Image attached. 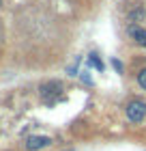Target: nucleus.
Wrapping results in <instances>:
<instances>
[{
    "mask_svg": "<svg viewBox=\"0 0 146 151\" xmlns=\"http://www.w3.org/2000/svg\"><path fill=\"white\" fill-rule=\"evenodd\" d=\"M127 116H129V121H133V123L144 121V116H146V104L140 101V99L129 101V104H127Z\"/></svg>",
    "mask_w": 146,
    "mask_h": 151,
    "instance_id": "f257e3e1",
    "label": "nucleus"
},
{
    "mask_svg": "<svg viewBox=\"0 0 146 151\" xmlns=\"http://www.w3.org/2000/svg\"><path fill=\"white\" fill-rule=\"evenodd\" d=\"M39 91H41V97L47 101V99H52L56 93L62 91V84H60V82H45V84H41Z\"/></svg>",
    "mask_w": 146,
    "mask_h": 151,
    "instance_id": "f03ea898",
    "label": "nucleus"
},
{
    "mask_svg": "<svg viewBox=\"0 0 146 151\" xmlns=\"http://www.w3.org/2000/svg\"><path fill=\"white\" fill-rule=\"evenodd\" d=\"M50 145H52L50 136H30L28 142H26V147L30 151H37V149H43V147H50Z\"/></svg>",
    "mask_w": 146,
    "mask_h": 151,
    "instance_id": "7ed1b4c3",
    "label": "nucleus"
},
{
    "mask_svg": "<svg viewBox=\"0 0 146 151\" xmlns=\"http://www.w3.org/2000/svg\"><path fill=\"white\" fill-rule=\"evenodd\" d=\"M129 35H131V39H133L135 43H140V45L146 47V30H144V28H140V26H131V28H129Z\"/></svg>",
    "mask_w": 146,
    "mask_h": 151,
    "instance_id": "20e7f679",
    "label": "nucleus"
},
{
    "mask_svg": "<svg viewBox=\"0 0 146 151\" xmlns=\"http://www.w3.org/2000/svg\"><path fill=\"white\" fill-rule=\"evenodd\" d=\"M88 65H93L95 69H99V71H103V63H101V60H99V58L95 56V54H90V58H88Z\"/></svg>",
    "mask_w": 146,
    "mask_h": 151,
    "instance_id": "39448f33",
    "label": "nucleus"
},
{
    "mask_svg": "<svg viewBox=\"0 0 146 151\" xmlns=\"http://www.w3.org/2000/svg\"><path fill=\"white\" fill-rule=\"evenodd\" d=\"M137 82H140L142 88H146V69H142L140 73H137Z\"/></svg>",
    "mask_w": 146,
    "mask_h": 151,
    "instance_id": "423d86ee",
    "label": "nucleus"
},
{
    "mask_svg": "<svg viewBox=\"0 0 146 151\" xmlns=\"http://www.w3.org/2000/svg\"><path fill=\"white\" fill-rule=\"evenodd\" d=\"M80 76H82V80H84L86 84H93V78H90V76H88V71H82Z\"/></svg>",
    "mask_w": 146,
    "mask_h": 151,
    "instance_id": "0eeeda50",
    "label": "nucleus"
},
{
    "mask_svg": "<svg viewBox=\"0 0 146 151\" xmlns=\"http://www.w3.org/2000/svg\"><path fill=\"white\" fill-rule=\"evenodd\" d=\"M112 65H114V69H116V71H122V63H120V60H116V58H114V60H112Z\"/></svg>",
    "mask_w": 146,
    "mask_h": 151,
    "instance_id": "6e6552de",
    "label": "nucleus"
},
{
    "mask_svg": "<svg viewBox=\"0 0 146 151\" xmlns=\"http://www.w3.org/2000/svg\"><path fill=\"white\" fill-rule=\"evenodd\" d=\"M0 4H2V0H0Z\"/></svg>",
    "mask_w": 146,
    "mask_h": 151,
    "instance_id": "1a4fd4ad",
    "label": "nucleus"
}]
</instances>
